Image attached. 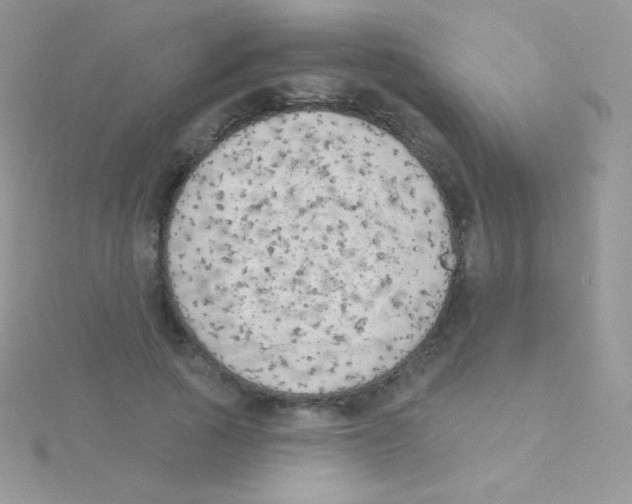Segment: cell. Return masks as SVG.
<instances>
[{
	"instance_id": "obj_1",
	"label": "cell",
	"mask_w": 632,
	"mask_h": 504,
	"mask_svg": "<svg viewBox=\"0 0 632 504\" xmlns=\"http://www.w3.org/2000/svg\"><path fill=\"white\" fill-rule=\"evenodd\" d=\"M166 254L204 348L239 378L296 396L397 367L434 327L456 263L418 159L326 110L271 116L215 147L178 197Z\"/></svg>"
}]
</instances>
